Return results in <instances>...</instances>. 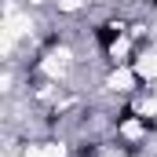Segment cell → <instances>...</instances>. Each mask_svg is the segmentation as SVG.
<instances>
[{
	"instance_id": "4",
	"label": "cell",
	"mask_w": 157,
	"mask_h": 157,
	"mask_svg": "<svg viewBox=\"0 0 157 157\" xmlns=\"http://www.w3.org/2000/svg\"><path fill=\"white\" fill-rule=\"evenodd\" d=\"M59 44H62L59 33H48V37H44V48H59Z\"/></svg>"
},
{
	"instance_id": "1",
	"label": "cell",
	"mask_w": 157,
	"mask_h": 157,
	"mask_svg": "<svg viewBox=\"0 0 157 157\" xmlns=\"http://www.w3.org/2000/svg\"><path fill=\"white\" fill-rule=\"evenodd\" d=\"M117 40H121V26L117 22H99V26H95V44H99V51H110Z\"/></svg>"
},
{
	"instance_id": "3",
	"label": "cell",
	"mask_w": 157,
	"mask_h": 157,
	"mask_svg": "<svg viewBox=\"0 0 157 157\" xmlns=\"http://www.w3.org/2000/svg\"><path fill=\"white\" fill-rule=\"evenodd\" d=\"M132 117H135V106H132V102H124V106H121L117 113H113V128H121V124H128Z\"/></svg>"
},
{
	"instance_id": "5",
	"label": "cell",
	"mask_w": 157,
	"mask_h": 157,
	"mask_svg": "<svg viewBox=\"0 0 157 157\" xmlns=\"http://www.w3.org/2000/svg\"><path fill=\"white\" fill-rule=\"evenodd\" d=\"M139 124H143V132H157V121L154 117H139Z\"/></svg>"
},
{
	"instance_id": "2",
	"label": "cell",
	"mask_w": 157,
	"mask_h": 157,
	"mask_svg": "<svg viewBox=\"0 0 157 157\" xmlns=\"http://www.w3.org/2000/svg\"><path fill=\"white\" fill-rule=\"evenodd\" d=\"M73 157H99V143H95V139H84V143H77Z\"/></svg>"
},
{
	"instance_id": "7",
	"label": "cell",
	"mask_w": 157,
	"mask_h": 157,
	"mask_svg": "<svg viewBox=\"0 0 157 157\" xmlns=\"http://www.w3.org/2000/svg\"><path fill=\"white\" fill-rule=\"evenodd\" d=\"M146 4H150V7H157V0H146Z\"/></svg>"
},
{
	"instance_id": "6",
	"label": "cell",
	"mask_w": 157,
	"mask_h": 157,
	"mask_svg": "<svg viewBox=\"0 0 157 157\" xmlns=\"http://www.w3.org/2000/svg\"><path fill=\"white\" fill-rule=\"evenodd\" d=\"M124 154H128V157H139V143H124Z\"/></svg>"
}]
</instances>
